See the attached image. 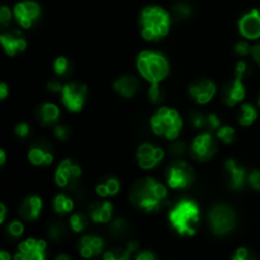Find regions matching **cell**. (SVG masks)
Instances as JSON below:
<instances>
[{
	"label": "cell",
	"instance_id": "db71d44e",
	"mask_svg": "<svg viewBox=\"0 0 260 260\" xmlns=\"http://www.w3.org/2000/svg\"><path fill=\"white\" fill-rule=\"evenodd\" d=\"M55 260H73V258L70 255H68V254H60V255L56 256Z\"/></svg>",
	"mask_w": 260,
	"mask_h": 260
},
{
	"label": "cell",
	"instance_id": "83f0119b",
	"mask_svg": "<svg viewBox=\"0 0 260 260\" xmlns=\"http://www.w3.org/2000/svg\"><path fill=\"white\" fill-rule=\"evenodd\" d=\"M256 118H258V111H256L255 106H253L251 103L241 104L238 116V121L240 126H251L256 121Z\"/></svg>",
	"mask_w": 260,
	"mask_h": 260
},
{
	"label": "cell",
	"instance_id": "f1b7e54d",
	"mask_svg": "<svg viewBox=\"0 0 260 260\" xmlns=\"http://www.w3.org/2000/svg\"><path fill=\"white\" fill-rule=\"evenodd\" d=\"M52 207L57 215H68L74 210V201L69 196L60 193L53 198Z\"/></svg>",
	"mask_w": 260,
	"mask_h": 260
},
{
	"label": "cell",
	"instance_id": "603a6c76",
	"mask_svg": "<svg viewBox=\"0 0 260 260\" xmlns=\"http://www.w3.org/2000/svg\"><path fill=\"white\" fill-rule=\"evenodd\" d=\"M139 79L132 75H123L113 83V89L123 98H132L140 90Z\"/></svg>",
	"mask_w": 260,
	"mask_h": 260
},
{
	"label": "cell",
	"instance_id": "d6986e66",
	"mask_svg": "<svg viewBox=\"0 0 260 260\" xmlns=\"http://www.w3.org/2000/svg\"><path fill=\"white\" fill-rule=\"evenodd\" d=\"M246 89L243 79L235 76V79L228 81L222 89V102L229 107H234L244 101Z\"/></svg>",
	"mask_w": 260,
	"mask_h": 260
},
{
	"label": "cell",
	"instance_id": "f5cc1de1",
	"mask_svg": "<svg viewBox=\"0 0 260 260\" xmlns=\"http://www.w3.org/2000/svg\"><path fill=\"white\" fill-rule=\"evenodd\" d=\"M7 161V154H5L4 150H0V165H4Z\"/></svg>",
	"mask_w": 260,
	"mask_h": 260
},
{
	"label": "cell",
	"instance_id": "816d5d0a",
	"mask_svg": "<svg viewBox=\"0 0 260 260\" xmlns=\"http://www.w3.org/2000/svg\"><path fill=\"white\" fill-rule=\"evenodd\" d=\"M0 260H12V255L8 251H0Z\"/></svg>",
	"mask_w": 260,
	"mask_h": 260
},
{
	"label": "cell",
	"instance_id": "4dcf8cb0",
	"mask_svg": "<svg viewBox=\"0 0 260 260\" xmlns=\"http://www.w3.org/2000/svg\"><path fill=\"white\" fill-rule=\"evenodd\" d=\"M192 14L193 9L188 3L179 2L177 4H174V7H173V18H174V20H178V22L189 19L192 17Z\"/></svg>",
	"mask_w": 260,
	"mask_h": 260
},
{
	"label": "cell",
	"instance_id": "cb8c5ba5",
	"mask_svg": "<svg viewBox=\"0 0 260 260\" xmlns=\"http://www.w3.org/2000/svg\"><path fill=\"white\" fill-rule=\"evenodd\" d=\"M60 116L61 111L58 106H56L55 103H50V102L42 103L36 111V117L43 126H53L58 122Z\"/></svg>",
	"mask_w": 260,
	"mask_h": 260
},
{
	"label": "cell",
	"instance_id": "ab89813d",
	"mask_svg": "<svg viewBox=\"0 0 260 260\" xmlns=\"http://www.w3.org/2000/svg\"><path fill=\"white\" fill-rule=\"evenodd\" d=\"M53 135L60 141H68L71 136V131L66 124H57L55 127V129H53Z\"/></svg>",
	"mask_w": 260,
	"mask_h": 260
},
{
	"label": "cell",
	"instance_id": "8fae6325",
	"mask_svg": "<svg viewBox=\"0 0 260 260\" xmlns=\"http://www.w3.org/2000/svg\"><path fill=\"white\" fill-rule=\"evenodd\" d=\"M13 15L18 24L24 29L33 27L41 17V7L33 0L19 2L13 8Z\"/></svg>",
	"mask_w": 260,
	"mask_h": 260
},
{
	"label": "cell",
	"instance_id": "2e32d148",
	"mask_svg": "<svg viewBox=\"0 0 260 260\" xmlns=\"http://www.w3.org/2000/svg\"><path fill=\"white\" fill-rule=\"evenodd\" d=\"M239 32L244 38L258 40L260 38V10L253 9L244 14L238 23Z\"/></svg>",
	"mask_w": 260,
	"mask_h": 260
},
{
	"label": "cell",
	"instance_id": "ba28073f",
	"mask_svg": "<svg viewBox=\"0 0 260 260\" xmlns=\"http://www.w3.org/2000/svg\"><path fill=\"white\" fill-rule=\"evenodd\" d=\"M88 96V88L85 84L80 81H70L63 84L62 91H61V101L68 111L76 113L84 108V104Z\"/></svg>",
	"mask_w": 260,
	"mask_h": 260
},
{
	"label": "cell",
	"instance_id": "1f68e13d",
	"mask_svg": "<svg viewBox=\"0 0 260 260\" xmlns=\"http://www.w3.org/2000/svg\"><path fill=\"white\" fill-rule=\"evenodd\" d=\"M129 225L126 220L123 218H116L111 222L109 225V233L111 235H113L114 238H123L128 234Z\"/></svg>",
	"mask_w": 260,
	"mask_h": 260
},
{
	"label": "cell",
	"instance_id": "7bdbcfd3",
	"mask_svg": "<svg viewBox=\"0 0 260 260\" xmlns=\"http://www.w3.org/2000/svg\"><path fill=\"white\" fill-rule=\"evenodd\" d=\"M169 151H170V155H173V156L175 157L182 156V155H184L185 152V144L183 141H179V140H174L173 144L170 145Z\"/></svg>",
	"mask_w": 260,
	"mask_h": 260
},
{
	"label": "cell",
	"instance_id": "9a60e30c",
	"mask_svg": "<svg viewBox=\"0 0 260 260\" xmlns=\"http://www.w3.org/2000/svg\"><path fill=\"white\" fill-rule=\"evenodd\" d=\"M0 42L5 53L10 57L24 52L27 48V40L19 30H7L0 35Z\"/></svg>",
	"mask_w": 260,
	"mask_h": 260
},
{
	"label": "cell",
	"instance_id": "277c9868",
	"mask_svg": "<svg viewBox=\"0 0 260 260\" xmlns=\"http://www.w3.org/2000/svg\"><path fill=\"white\" fill-rule=\"evenodd\" d=\"M136 68L149 84H160L169 74V62L157 51H142L136 58Z\"/></svg>",
	"mask_w": 260,
	"mask_h": 260
},
{
	"label": "cell",
	"instance_id": "7a4b0ae2",
	"mask_svg": "<svg viewBox=\"0 0 260 260\" xmlns=\"http://www.w3.org/2000/svg\"><path fill=\"white\" fill-rule=\"evenodd\" d=\"M172 15L161 7L150 5L144 8L140 15V30L146 41L156 42L169 33Z\"/></svg>",
	"mask_w": 260,
	"mask_h": 260
},
{
	"label": "cell",
	"instance_id": "4316f807",
	"mask_svg": "<svg viewBox=\"0 0 260 260\" xmlns=\"http://www.w3.org/2000/svg\"><path fill=\"white\" fill-rule=\"evenodd\" d=\"M119 189H121V183L114 177H109L107 179L102 180L101 183H98L95 188L96 194L102 198L113 197V196L118 194Z\"/></svg>",
	"mask_w": 260,
	"mask_h": 260
},
{
	"label": "cell",
	"instance_id": "ee69618b",
	"mask_svg": "<svg viewBox=\"0 0 260 260\" xmlns=\"http://www.w3.org/2000/svg\"><path fill=\"white\" fill-rule=\"evenodd\" d=\"M248 183L250 184L251 188L260 192V170L255 169L248 175Z\"/></svg>",
	"mask_w": 260,
	"mask_h": 260
},
{
	"label": "cell",
	"instance_id": "6da1fadb",
	"mask_svg": "<svg viewBox=\"0 0 260 260\" xmlns=\"http://www.w3.org/2000/svg\"><path fill=\"white\" fill-rule=\"evenodd\" d=\"M129 198L135 207L147 213L157 212L164 208L168 201V189L154 178H142L131 188Z\"/></svg>",
	"mask_w": 260,
	"mask_h": 260
},
{
	"label": "cell",
	"instance_id": "f907efd6",
	"mask_svg": "<svg viewBox=\"0 0 260 260\" xmlns=\"http://www.w3.org/2000/svg\"><path fill=\"white\" fill-rule=\"evenodd\" d=\"M5 217H7V206L0 203V223H4Z\"/></svg>",
	"mask_w": 260,
	"mask_h": 260
},
{
	"label": "cell",
	"instance_id": "8d00e7d4",
	"mask_svg": "<svg viewBox=\"0 0 260 260\" xmlns=\"http://www.w3.org/2000/svg\"><path fill=\"white\" fill-rule=\"evenodd\" d=\"M251 74V68L250 65H249L246 61L244 60H240L238 63H236V68H235V76H238V78L243 79V80H245L246 78H248L249 75Z\"/></svg>",
	"mask_w": 260,
	"mask_h": 260
},
{
	"label": "cell",
	"instance_id": "5b68a950",
	"mask_svg": "<svg viewBox=\"0 0 260 260\" xmlns=\"http://www.w3.org/2000/svg\"><path fill=\"white\" fill-rule=\"evenodd\" d=\"M152 132L164 139L174 141L179 137L183 127V119L179 112L170 107H161L150 119Z\"/></svg>",
	"mask_w": 260,
	"mask_h": 260
},
{
	"label": "cell",
	"instance_id": "e575fe53",
	"mask_svg": "<svg viewBox=\"0 0 260 260\" xmlns=\"http://www.w3.org/2000/svg\"><path fill=\"white\" fill-rule=\"evenodd\" d=\"M66 228L62 222H55L50 226L48 229V236L50 239H52L53 241H60L65 238L66 235Z\"/></svg>",
	"mask_w": 260,
	"mask_h": 260
},
{
	"label": "cell",
	"instance_id": "681fc988",
	"mask_svg": "<svg viewBox=\"0 0 260 260\" xmlns=\"http://www.w3.org/2000/svg\"><path fill=\"white\" fill-rule=\"evenodd\" d=\"M9 95V88L5 83L0 84V99H7Z\"/></svg>",
	"mask_w": 260,
	"mask_h": 260
},
{
	"label": "cell",
	"instance_id": "7402d4cb",
	"mask_svg": "<svg viewBox=\"0 0 260 260\" xmlns=\"http://www.w3.org/2000/svg\"><path fill=\"white\" fill-rule=\"evenodd\" d=\"M42 198L36 194L28 196L20 205L19 215L24 221H35L40 217L41 212H42Z\"/></svg>",
	"mask_w": 260,
	"mask_h": 260
},
{
	"label": "cell",
	"instance_id": "bcb514c9",
	"mask_svg": "<svg viewBox=\"0 0 260 260\" xmlns=\"http://www.w3.org/2000/svg\"><path fill=\"white\" fill-rule=\"evenodd\" d=\"M63 88V84L60 81V78L51 79L47 83V90L51 93H61Z\"/></svg>",
	"mask_w": 260,
	"mask_h": 260
},
{
	"label": "cell",
	"instance_id": "9c48e42d",
	"mask_svg": "<svg viewBox=\"0 0 260 260\" xmlns=\"http://www.w3.org/2000/svg\"><path fill=\"white\" fill-rule=\"evenodd\" d=\"M81 178V168L74 160L66 159L58 164L55 172V182L60 188L74 189L78 187Z\"/></svg>",
	"mask_w": 260,
	"mask_h": 260
},
{
	"label": "cell",
	"instance_id": "ffe728a7",
	"mask_svg": "<svg viewBox=\"0 0 260 260\" xmlns=\"http://www.w3.org/2000/svg\"><path fill=\"white\" fill-rule=\"evenodd\" d=\"M104 249V240L96 235H84L79 240V253L84 259L96 258Z\"/></svg>",
	"mask_w": 260,
	"mask_h": 260
},
{
	"label": "cell",
	"instance_id": "f6af8a7d",
	"mask_svg": "<svg viewBox=\"0 0 260 260\" xmlns=\"http://www.w3.org/2000/svg\"><path fill=\"white\" fill-rule=\"evenodd\" d=\"M14 132L19 139H25V137L29 136L30 134L29 124L25 123V122H20V123H18L17 126H15Z\"/></svg>",
	"mask_w": 260,
	"mask_h": 260
},
{
	"label": "cell",
	"instance_id": "c3c4849f",
	"mask_svg": "<svg viewBox=\"0 0 260 260\" xmlns=\"http://www.w3.org/2000/svg\"><path fill=\"white\" fill-rule=\"evenodd\" d=\"M251 57L254 58V61H255L258 65H260V43L258 45L253 46V48H251Z\"/></svg>",
	"mask_w": 260,
	"mask_h": 260
},
{
	"label": "cell",
	"instance_id": "7c38bea8",
	"mask_svg": "<svg viewBox=\"0 0 260 260\" xmlns=\"http://www.w3.org/2000/svg\"><path fill=\"white\" fill-rule=\"evenodd\" d=\"M46 250L47 244L45 240L27 239L19 244L13 260H46Z\"/></svg>",
	"mask_w": 260,
	"mask_h": 260
},
{
	"label": "cell",
	"instance_id": "30bf717a",
	"mask_svg": "<svg viewBox=\"0 0 260 260\" xmlns=\"http://www.w3.org/2000/svg\"><path fill=\"white\" fill-rule=\"evenodd\" d=\"M217 150L218 145L212 132H201L193 140L190 154L197 161H208L215 156Z\"/></svg>",
	"mask_w": 260,
	"mask_h": 260
},
{
	"label": "cell",
	"instance_id": "44dd1931",
	"mask_svg": "<svg viewBox=\"0 0 260 260\" xmlns=\"http://www.w3.org/2000/svg\"><path fill=\"white\" fill-rule=\"evenodd\" d=\"M192 124L196 129L201 132H213L217 131L222 123L217 114L215 113H201L196 112L192 114Z\"/></svg>",
	"mask_w": 260,
	"mask_h": 260
},
{
	"label": "cell",
	"instance_id": "836d02e7",
	"mask_svg": "<svg viewBox=\"0 0 260 260\" xmlns=\"http://www.w3.org/2000/svg\"><path fill=\"white\" fill-rule=\"evenodd\" d=\"M69 221H70L69 223H70V228L73 229L74 233H83L89 225L88 218L84 213H74V215H71Z\"/></svg>",
	"mask_w": 260,
	"mask_h": 260
},
{
	"label": "cell",
	"instance_id": "60d3db41",
	"mask_svg": "<svg viewBox=\"0 0 260 260\" xmlns=\"http://www.w3.org/2000/svg\"><path fill=\"white\" fill-rule=\"evenodd\" d=\"M251 48H253V47H251V46L244 40L239 41V42H236L235 46H234V51L236 52V55L241 56V57H245V56L250 55Z\"/></svg>",
	"mask_w": 260,
	"mask_h": 260
},
{
	"label": "cell",
	"instance_id": "ac0fdd59",
	"mask_svg": "<svg viewBox=\"0 0 260 260\" xmlns=\"http://www.w3.org/2000/svg\"><path fill=\"white\" fill-rule=\"evenodd\" d=\"M225 170L228 174V184L233 190H241L248 182V173L236 160L229 159L225 162Z\"/></svg>",
	"mask_w": 260,
	"mask_h": 260
},
{
	"label": "cell",
	"instance_id": "5bb4252c",
	"mask_svg": "<svg viewBox=\"0 0 260 260\" xmlns=\"http://www.w3.org/2000/svg\"><path fill=\"white\" fill-rule=\"evenodd\" d=\"M189 95L196 103L207 104L217 93V86L210 79H197L189 85Z\"/></svg>",
	"mask_w": 260,
	"mask_h": 260
},
{
	"label": "cell",
	"instance_id": "f546056e",
	"mask_svg": "<svg viewBox=\"0 0 260 260\" xmlns=\"http://www.w3.org/2000/svg\"><path fill=\"white\" fill-rule=\"evenodd\" d=\"M53 71L57 75V78H69L73 73V65H71L70 60L68 57H57L53 62Z\"/></svg>",
	"mask_w": 260,
	"mask_h": 260
},
{
	"label": "cell",
	"instance_id": "52a82bcc",
	"mask_svg": "<svg viewBox=\"0 0 260 260\" xmlns=\"http://www.w3.org/2000/svg\"><path fill=\"white\" fill-rule=\"evenodd\" d=\"M194 178V169L184 160H177L170 164L165 174L168 187L172 189H187L193 184Z\"/></svg>",
	"mask_w": 260,
	"mask_h": 260
},
{
	"label": "cell",
	"instance_id": "8992f818",
	"mask_svg": "<svg viewBox=\"0 0 260 260\" xmlns=\"http://www.w3.org/2000/svg\"><path fill=\"white\" fill-rule=\"evenodd\" d=\"M236 213L230 206L216 205L208 212V222L215 235H228L236 226Z\"/></svg>",
	"mask_w": 260,
	"mask_h": 260
},
{
	"label": "cell",
	"instance_id": "484cf974",
	"mask_svg": "<svg viewBox=\"0 0 260 260\" xmlns=\"http://www.w3.org/2000/svg\"><path fill=\"white\" fill-rule=\"evenodd\" d=\"M139 249L137 241H129L126 248H118L104 253L103 260H131L132 254Z\"/></svg>",
	"mask_w": 260,
	"mask_h": 260
},
{
	"label": "cell",
	"instance_id": "f35d334b",
	"mask_svg": "<svg viewBox=\"0 0 260 260\" xmlns=\"http://www.w3.org/2000/svg\"><path fill=\"white\" fill-rule=\"evenodd\" d=\"M231 260H258L255 254L248 248H239L238 250L235 251V254L233 255Z\"/></svg>",
	"mask_w": 260,
	"mask_h": 260
},
{
	"label": "cell",
	"instance_id": "74e56055",
	"mask_svg": "<svg viewBox=\"0 0 260 260\" xmlns=\"http://www.w3.org/2000/svg\"><path fill=\"white\" fill-rule=\"evenodd\" d=\"M7 231L12 238L18 239L23 235V233H24V225H23L20 221H12V222L8 225Z\"/></svg>",
	"mask_w": 260,
	"mask_h": 260
},
{
	"label": "cell",
	"instance_id": "7dc6e473",
	"mask_svg": "<svg viewBox=\"0 0 260 260\" xmlns=\"http://www.w3.org/2000/svg\"><path fill=\"white\" fill-rule=\"evenodd\" d=\"M135 260H159V259H157L156 254L152 253V251L144 250V251H140V253L136 254Z\"/></svg>",
	"mask_w": 260,
	"mask_h": 260
},
{
	"label": "cell",
	"instance_id": "b9f144b4",
	"mask_svg": "<svg viewBox=\"0 0 260 260\" xmlns=\"http://www.w3.org/2000/svg\"><path fill=\"white\" fill-rule=\"evenodd\" d=\"M13 17V12L7 7V5H3L0 8V25L3 28H7L9 25L10 20H12Z\"/></svg>",
	"mask_w": 260,
	"mask_h": 260
},
{
	"label": "cell",
	"instance_id": "3957f363",
	"mask_svg": "<svg viewBox=\"0 0 260 260\" xmlns=\"http://www.w3.org/2000/svg\"><path fill=\"white\" fill-rule=\"evenodd\" d=\"M201 211L193 200H180L169 212V222L172 228L182 236H193L198 230Z\"/></svg>",
	"mask_w": 260,
	"mask_h": 260
},
{
	"label": "cell",
	"instance_id": "d4e9b609",
	"mask_svg": "<svg viewBox=\"0 0 260 260\" xmlns=\"http://www.w3.org/2000/svg\"><path fill=\"white\" fill-rule=\"evenodd\" d=\"M113 216V205L109 201L94 202L90 207V217L95 223L111 222Z\"/></svg>",
	"mask_w": 260,
	"mask_h": 260
},
{
	"label": "cell",
	"instance_id": "d590c367",
	"mask_svg": "<svg viewBox=\"0 0 260 260\" xmlns=\"http://www.w3.org/2000/svg\"><path fill=\"white\" fill-rule=\"evenodd\" d=\"M217 137L223 141L225 144H233L236 139V132L235 129L231 126H221L220 128L217 129Z\"/></svg>",
	"mask_w": 260,
	"mask_h": 260
},
{
	"label": "cell",
	"instance_id": "d6a6232c",
	"mask_svg": "<svg viewBox=\"0 0 260 260\" xmlns=\"http://www.w3.org/2000/svg\"><path fill=\"white\" fill-rule=\"evenodd\" d=\"M147 96H149L150 102L152 104H160L164 102L167 93H165V89L160 84H150Z\"/></svg>",
	"mask_w": 260,
	"mask_h": 260
},
{
	"label": "cell",
	"instance_id": "e0dca14e",
	"mask_svg": "<svg viewBox=\"0 0 260 260\" xmlns=\"http://www.w3.org/2000/svg\"><path fill=\"white\" fill-rule=\"evenodd\" d=\"M28 160L36 167H45V165L52 164V147L43 139L33 142L29 151H28Z\"/></svg>",
	"mask_w": 260,
	"mask_h": 260
},
{
	"label": "cell",
	"instance_id": "4fadbf2b",
	"mask_svg": "<svg viewBox=\"0 0 260 260\" xmlns=\"http://www.w3.org/2000/svg\"><path fill=\"white\" fill-rule=\"evenodd\" d=\"M165 154L161 147L150 142H144L139 146L136 152L137 164L141 169L150 170L156 168L164 159Z\"/></svg>",
	"mask_w": 260,
	"mask_h": 260
},
{
	"label": "cell",
	"instance_id": "11a10c76",
	"mask_svg": "<svg viewBox=\"0 0 260 260\" xmlns=\"http://www.w3.org/2000/svg\"><path fill=\"white\" fill-rule=\"evenodd\" d=\"M258 103H259V107H260V98H259V102H258Z\"/></svg>",
	"mask_w": 260,
	"mask_h": 260
}]
</instances>
